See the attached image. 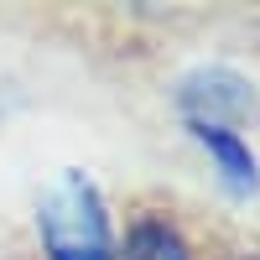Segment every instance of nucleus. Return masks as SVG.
Here are the masks:
<instances>
[{
	"label": "nucleus",
	"mask_w": 260,
	"mask_h": 260,
	"mask_svg": "<svg viewBox=\"0 0 260 260\" xmlns=\"http://www.w3.org/2000/svg\"><path fill=\"white\" fill-rule=\"evenodd\" d=\"M177 110L187 125H240L255 110V89L250 78L229 73V68H198L177 83Z\"/></svg>",
	"instance_id": "2"
},
{
	"label": "nucleus",
	"mask_w": 260,
	"mask_h": 260,
	"mask_svg": "<svg viewBox=\"0 0 260 260\" xmlns=\"http://www.w3.org/2000/svg\"><path fill=\"white\" fill-rule=\"evenodd\" d=\"M115 260H198V255L172 213H136L125 224V240H115Z\"/></svg>",
	"instance_id": "4"
},
{
	"label": "nucleus",
	"mask_w": 260,
	"mask_h": 260,
	"mask_svg": "<svg viewBox=\"0 0 260 260\" xmlns=\"http://www.w3.org/2000/svg\"><path fill=\"white\" fill-rule=\"evenodd\" d=\"M187 136L198 141V151L213 161L219 182L234 198H255L260 192V156H255V146L240 130H229V125H187Z\"/></svg>",
	"instance_id": "3"
},
{
	"label": "nucleus",
	"mask_w": 260,
	"mask_h": 260,
	"mask_svg": "<svg viewBox=\"0 0 260 260\" xmlns=\"http://www.w3.org/2000/svg\"><path fill=\"white\" fill-rule=\"evenodd\" d=\"M229 260H260V255H255V250H250V255H229Z\"/></svg>",
	"instance_id": "5"
},
{
	"label": "nucleus",
	"mask_w": 260,
	"mask_h": 260,
	"mask_svg": "<svg viewBox=\"0 0 260 260\" xmlns=\"http://www.w3.org/2000/svg\"><path fill=\"white\" fill-rule=\"evenodd\" d=\"M42 260H115V219L99 182L68 167L37 203Z\"/></svg>",
	"instance_id": "1"
}]
</instances>
